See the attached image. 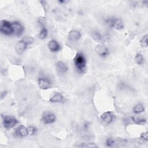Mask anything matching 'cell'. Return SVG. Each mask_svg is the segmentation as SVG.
Instances as JSON below:
<instances>
[{
	"label": "cell",
	"instance_id": "6da1fadb",
	"mask_svg": "<svg viewBox=\"0 0 148 148\" xmlns=\"http://www.w3.org/2000/svg\"><path fill=\"white\" fill-rule=\"evenodd\" d=\"M73 62L77 72L84 74L86 71V59L83 53H77L73 58Z\"/></svg>",
	"mask_w": 148,
	"mask_h": 148
},
{
	"label": "cell",
	"instance_id": "7a4b0ae2",
	"mask_svg": "<svg viewBox=\"0 0 148 148\" xmlns=\"http://www.w3.org/2000/svg\"><path fill=\"white\" fill-rule=\"evenodd\" d=\"M106 24L109 26L110 28H114L115 29L120 30L124 28V23L121 19L111 17H108L105 20Z\"/></svg>",
	"mask_w": 148,
	"mask_h": 148
},
{
	"label": "cell",
	"instance_id": "3957f363",
	"mask_svg": "<svg viewBox=\"0 0 148 148\" xmlns=\"http://www.w3.org/2000/svg\"><path fill=\"white\" fill-rule=\"evenodd\" d=\"M0 31L2 34L6 35H10L13 34L12 23L7 20H2L0 24Z\"/></svg>",
	"mask_w": 148,
	"mask_h": 148
},
{
	"label": "cell",
	"instance_id": "277c9868",
	"mask_svg": "<svg viewBox=\"0 0 148 148\" xmlns=\"http://www.w3.org/2000/svg\"><path fill=\"white\" fill-rule=\"evenodd\" d=\"M17 123V120L13 116H6L3 119V125L5 128H12L14 127Z\"/></svg>",
	"mask_w": 148,
	"mask_h": 148
},
{
	"label": "cell",
	"instance_id": "5b68a950",
	"mask_svg": "<svg viewBox=\"0 0 148 148\" xmlns=\"http://www.w3.org/2000/svg\"><path fill=\"white\" fill-rule=\"evenodd\" d=\"M114 119V114L110 111H108L103 113L100 116V120L102 123L105 125H108L111 123Z\"/></svg>",
	"mask_w": 148,
	"mask_h": 148
},
{
	"label": "cell",
	"instance_id": "8992f818",
	"mask_svg": "<svg viewBox=\"0 0 148 148\" xmlns=\"http://www.w3.org/2000/svg\"><path fill=\"white\" fill-rule=\"evenodd\" d=\"M38 86L42 90H47L51 86L50 79L46 77H40L38 79Z\"/></svg>",
	"mask_w": 148,
	"mask_h": 148
},
{
	"label": "cell",
	"instance_id": "52a82bcc",
	"mask_svg": "<svg viewBox=\"0 0 148 148\" xmlns=\"http://www.w3.org/2000/svg\"><path fill=\"white\" fill-rule=\"evenodd\" d=\"M42 121L45 124H51L56 121V116L54 113L50 112H45L42 117Z\"/></svg>",
	"mask_w": 148,
	"mask_h": 148
},
{
	"label": "cell",
	"instance_id": "ba28073f",
	"mask_svg": "<svg viewBox=\"0 0 148 148\" xmlns=\"http://www.w3.org/2000/svg\"><path fill=\"white\" fill-rule=\"evenodd\" d=\"M12 25L13 34L17 36H21L24 31V27L23 25L18 21H14L12 23Z\"/></svg>",
	"mask_w": 148,
	"mask_h": 148
},
{
	"label": "cell",
	"instance_id": "9c48e42d",
	"mask_svg": "<svg viewBox=\"0 0 148 148\" xmlns=\"http://www.w3.org/2000/svg\"><path fill=\"white\" fill-rule=\"evenodd\" d=\"M94 50L98 55L102 57H105L109 54L108 49L107 48V47L102 44H99L96 46Z\"/></svg>",
	"mask_w": 148,
	"mask_h": 148
},
{
	"label": "cell",
	"instance_id": "30bf717a",
	"mask_svg": "<svg viewBox=\"0 0 148 148\" xmlns=\"http://www.w3.org/2000/svg\"><path fill=\"white\" fill-rule=\"evenodd\" d=\"M14 136L17 138H23L28 135V128L24 125H20L14 131Z\"/></svg>",
	"mask_w": 148,
	"mask_h": 148
},
{
	"label": "cell",
	"instance_id": "8fae6325",
	"mask_svg": "<svg viewBox=\"0 0 148 148\" xmlns=\"http://www.w3.org/2000/svg\"><path fill=\"white\" fill-rule=\"evenodd\" d=\"M27 44L23 40H20L17 42L15 45V50L18 54H22L27 49Z\"/></svg>",
	"mask_w": 148,
	"mask_h": 148
},
{
	"label": "cell",
	"instance_id": "7c38bea8",
	"mask_svg": "<svg viewBox=\"0 0 148 148\" xmlns=\"http://www.w3.org/2000/svg\"><path fill=\"white\" fill-rule=\"evenodd\" d=\"M69 40L72 42H76L81 38V34L77 30H71L69 32L68 35Z\"/></svg>",
	"mask_w": 148,
	"mask_h": 148
},
{
	"label": "cell",
	"instance_id": "4fadbf2b",
	"mask_svg": "<svg viewBox=\"0 0 148 148\" xmlns=\"http://www.w3.org/2000/svg\"><path fill=\"white\" fill-rule=\"evenodd\" d=\"M48 47L49 50L52 52H57L60 49L61 46L58 42L56 40H51L48 43Z\"/></svg>",
	"mask_w": 148,
	"mask_h": 148
},
{
	"label": "cell",
	"instance_id": "5bb4252c",
	"mask_svg": "<svg viewBox=\"0 0 148 148\" xmlns=\"http://www.w3.org/2000/svg\"><path fill=\"white\" fill-rule=\"evenodd\" d=\"M91 36L92 38L98 42H103L105 40V36L102 35L99 31H94L91 32Z\"/></svg>",
	"mask_w": 148,
	"mask_h": 148
},
{
	"label": "cell",
	"instance_id": "9a60e30c",
	"mask_svg": "<svg viewBox=\"0 0 148 148\" xmlns=\"http://www.w3.org/2000/svg\"><path fill=\"white\" fill-rule=\"evenodd\" d=\"M56 68L57 71L60 73H65L68 71L67 65L62 61H58L56 64Z\"/></svg>",
	"mask_w": 148,
	"mask_h": 148
},
{
	"label": "cell",
	"instance_id": "2e32d148",
	"mask_svg": "<svg viewBox=\"0 0 148 148\" xmlns=\"http://www.w3.org/2000/svg\"><path fill=\"white\" fill-rule=\"evenodd\" d=\"M64 97L59 92H55L53 95L51 97L49 101L52 103H57L61 102L63 101Z\"/></svg>",
	"mask_w": 148,
	"mask_h": 148
},
{
	"label": "cell",
	"instance_id": "e0dca14e",
	"mask_svg": "<svg viewBox=\"0 0 148 148\" xmlns=\"http://www.w3.org/2000/svg\"><path fill=\"white\" fill-rule=\"evenodd\" d=\"M130 121L135 124L138 125H144L146 123V120L142 118H137L135 117H132L130 118Z\"/></svg>",
	"mask_w": 148,
	"mask_h": 148
},
{
	"label": "cell",
	"instance_id": "ac0fdd59",
	"mask_svg": "<svg viewBox=\"0 0 148 148\" xmlns=\"http://www.w3.org/2000/svg\"><path fill=\"white\" fill-rule=\"evenodd\" d=\"M145 110V108L142 103L136 104L133 108V112L134 113L139 114L143 112Z\"/></svg>",
	"mask_w": 148,
	"mask_h": 148
},
{
	"label": "cell",
	"instance_id": "d6986e66",
	"mask_svg": "<svg viewBox=\"0 0 148 148\" xmlns=\"http://www.w3.org/2000/svg\"><path fill=\"white\" fill-rule=\"evenodd\" d=\"M135 61L138 65H142L145 62V58L140 53H137L135 57Z\"/></svg>",
	"mask_w": 148,
	"mask_h": 148
},
{
	"label": "cell",
	"instance_id": "ffe728a7",
	"mask_svg": "<svg viewBox=\"0 0 148 148\" xmlns=\"http://www.w3.org/2000/svg\"><path fill=\"white\" fill-rule=\"evenodd\" d=\"M47 34H48L47 29L45 27H42V29H41V30H40V31L38 37L40 39H44L47 37Z\"/></svg>",
	"mask_w": 148,
	"mask_h": 148
},
{
	"label": "cell",
	"instance_id": "44dd1931",
	"mask_svg": "<svg viewBox=\"0 0 148 148\" xmlns=\"http://www.w3.org/2000/svg\"><path fill=\"white\" fill-rule=\"evenodd\" d=\"M140 43L142 47H147L148 45V35H144L140 40Z\"/></svg>",
	"mask_w": 148,
	"mask_h": 148
},
{
	"label": "cell",
	"instance_id": "7402d4cb",
	"mask_svg": "<svg viewBox=\"0 0 148 148\" xmlns=\"http://www.w3.org/2000/svg\"><path fill=\"white\" fill-rule=\"evenodd\" d=\"M27 128L28 131V135H34L37 131V128L34 126H29Z\"/></svg>",
	"mask_w": 148,
	"mask_h": 148
},
{
	"label": "cell",
	"instance_id": "603a6c76",
	"mask_svg": "<svg viewBox=\"0 0 148 148\" xmlns=\"http://www.w3.org/2000/svg\"><path fill=\"white\" fill-rule=\"evenodd\" d=\"M22 40H23L27 44V45H31L34 42V39L31 36H24Z\"/></svg>",
	"mask_w": 148,
	"mask_h": 148
},
{
	"label": "cell",
	"instance_id": "cb8c5ba5",
	"mask_svg": "<svg viewBox=\"0 0 148 148\" xmlns=\"http://www.w3.org/2000/svg\"><path fill=\"white\" fill-rule=\"evenodd\" d=\"M114 144V140L112 138H108L105 141V145L107 147H112Z\"/></svg>",
	"mask_w": 148,
	"mask_h": 148
},
{
	"label": "cell",
	"instance_id": "d4e9b609",
	"mask_svg": "<svg viewBox=\"0 0 148 148\" xmlns=\"http://www.w3.org/2000/svg\"><path fill=\"white\" fill-rule=\"evenodd\" d=\"M140 138H142V139L146 140V141H147V140H148V132L146 131L145 132L142 133L140 135Z\"/></svg>",
	"mask_w": 148,
	"mask_h": 148
},
{
	"label": "cell",
	"instance_id": "484cf974",
	"mask_svg": "<svg viewBox=\"0 0 148 148\" xmlns=\"http://www.w3.org/2000/svg\"><path fill=\"white\" fill-rule=\"evenodd\" d=\"M6 91H2V92H1V99H3V98H4L5 97V95L6 94Z\"/></svg>",
	"mask_w": 148,
	"mask_h": 148
},
{
	"label": "cell",
	"instance_id": "4316f807",
	"mask_svg": "<svg viewBox=\"0 0 148 148\" xmlns=\"http://www.w3.org/2000/svg\"><path fill=\"white\" fill-rule=\"evenodd\" d=\"M60 3H66V2H68V1H58Z\"/></svg>",
	"mask_w": 148,
	"mask_h": 148
}]
</instances>
